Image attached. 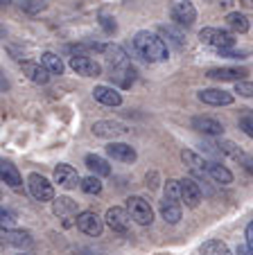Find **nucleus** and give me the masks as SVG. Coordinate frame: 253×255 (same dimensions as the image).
<instances>
[{"label":"nucleus","mask_w":253,"mask_h":255,"mask_svg":"<svg viewBox=\"0 0 253 255\" xmlns=\"http://www.w3.org/2000/svg\"><path fill=\"white\" fill-rule=\"evenodd\" d=\"M134 48L145 61L149 63H156V61H165L167 59V45L165 41L154 32H138L134 36Z\"/></svg>","instance_id":"f257e3e1"},{"label":"nucleus","mask_w":253,"mask_h":255,"mask_svg":"<svg viewBox=\"0 0 253 255\" xmlns=\"http://www.w3.org/2000/svg\"><path fill=\"white\" fill-rule=\"evenodd\" d=\"M199 41L208 48L217 50V52H226L235 45V39L231 32H224V29H217V27H204L199 32Z\"/></svg>","instance_id":"f03ea898"},{"label":"nucleus","mask_w":253,"mask_h":255,"mask_svg":"<svg viewBox=\"0 0 253 255\" xmlns=\"http://www.w3.org/2000/svg\"><path fill=\"white\" fill-rule=\"evenodd\" d=\"M27 188H29V194H32L36 201L45 203V201H54V185L50 183L45 176L41 174H29L27 176Z\"/></svg>","instance_id":"7ed1b4c3"},{"label":"nucleus","mask_w":253,"mask_h":255,"mask_svg":"<svg viewBox=\"0 0 253 255\" xmlns=\"http://www.w3.org/2000/svg\"><path fill=\"white\" fill-rule=\"evenodd\" d=\"M104 222H106V226H109L113 233L127 235V233H129V228H131V215H129V210H127V208L113 206V208H109V210H106Z\"/></svg>","instance_id":"20e7f679"},{"label":"nucleus","mask_w":253,"mask_h":255,"mask_svg":"<svg viewBox=\"0 0 253 255\" xmlns=\"http://www.w3.org/2000/svg\"><path fill=\"white\" fill-rule=\"evenodd\" d=\"M127 210H129L131 219L140 226H149L154 222V212H152V206L145 201L143 197H129L127 199Z\"/></svg>","instance_id":"39448f33"},{"label":"nucleus","mask_w":253,"mask_h":255,"mask_svg":"<svg viewBox=\"0 0 253 255\" xmlns=\"http://www.w3.org/2000/svg\"><path fill=\"white\" fill-rule=\"evenodd\" d=\"M170 14L179 25H186V27H190L197 20V9L190 0H170Z\"/></svg>","instance_id":"423d86ee"},{"label":"nucleus","mask_w":253,"mask_h":255,"mask_svg":"<svg viewBox=\"0 0 253 255\" xmlns=\"http://www.w3.org/2000/svg\"><path fill=\"white\" fill-rule=\"evenodd\" d=\"M75 224L81 233H86V235H91V237H100L102 231H104V222H102L100 217H97V212H93V210L79 212Z\"/></svg>","instance_id":"0eeeda50"},{"label":"nucleus","mask_w":253,"mask_h":255,"mask_svg":"<svg viewBox=\"0 0 253 255\" xmlns=\"http://www.w3.org/2000/svg\"><path fill=\"white\" fill-rule=\"evenodd\" d=\"M70 68L81 77H100L102 66L91 57H70Z\"/></svg>","instance_id":"6e6552de"},{"label":"nucleus","mask_w":253,"mask_h":255,"mask_svg":"<svg viewBox=\"0 0 253 255\" xmlns=\"http://www.w3.org/2000/svg\"><path fill=\"white\" fill-rule=\"evenodd\" d=\"M54 183H59L61 188L70 190V188H77V185H81V178L79 174H77V169L72 167V165H57L54 167Z\"/></svg>","instance_id":"1a4fd4ad"},{"label":"nucleus","mask_w":253,"mask_h":255,"mask_svg":"<svg viewBox=\"0 0 253 255\" xmlns=\"http://www.w3.org/2000/svg\"><path fill=\"white\" fill-rule=\"evenodd\" d=\"M91 131H93V135H97V138H118V135L129 133V129H127L124 125H120V122H111V120L93 122Z\"/></svg>","instance_id":"9d476101"},{"label":"nucleus","mask_w":253,"mask_h":255,"mask_svg":"<svg viewBox=\"0 0 253 255\" xmlns=\"http://www.w3.org/2000/svg\"><path fill=\"white\" fill-rule=\"evenodd\" d=\"M181 160L186 163L188 172H190L192 176H197V178L208 176V160H204L199 154H195V151H190V149H183Z\"/></svg>","instance_id":"9b49d317"},{"label":"nucleus","mask_w":253,"mask_h":255,"mask_svg":"<svg viewBox=\"0 0 253 255\" xmlns=\"http://www.w3.org/2000/svg\"><path fill=\"white\" fill-rule=\"evenodd\" d=\"M106 154H109V158L120 160V163H134L138 158L136 149L127 142H109L106 144Z\"/></svg>","instance_id":"f8f14e48"},{"label":"nucleus","mask_w":253,"mask_h":255,"mask_svg":"<svg viewBox=\"0 0 253 255\" xmlns=\"http://www.w3.org/2000/svg\"><path fill=\"white\" fill-rule=\"evenodd\" d=\"M192 129L199 131L204 135H222L224 133V125L215 118H208V116H197L192 118Z\"/></svg>","instance_id":"ddd939ff"},{"label":"nucleus","mask_w":253,"mask_h":255,"mask_svg":"<svg viewBox=\"0 0 253 255\" xmlns=\"http://www.w3.org/2000/svg\"><path fill=\"white\" fill-rule=\"evenodd\" d=\"M199 97L201 102H206V104L210 106H229L233 104V95L226 91H220V88H204V91H199Z\"/></svg>","instance_id":"4468645a"},{"label":"nucleus","mask_w":253,"mask_h":255,"mask_svg":"<svg viewBox=\"0 0 253 255\" xmlns=\"http://www.w3.org/2000/svg\"><path fill=\"white\" fill-rule=\"evenodd\" d=\"M247 70L244 68H213V70L206 72L208 79H215V82H242Z\"/></svg>","instance_id":"2eb2a0df"},{"label":"nucleus","mask_w":253,"mask_h":255,"mask_svg":"<svg viewBox=\"0 0 253 255\" xmlns=\"http://www.w3.org/2000/svg\"><path fill=\"white\" fill-rule=\"evenodd\" d=\"M20 68H23V72L29 77V82L41 84V86H45V84L50 82V72H48V68H45L43 63H36V61H23V63H20Z\"/></svg>","instance_id":"dca6fc26"},{"label":"nucleus","mask_w":253,"mask_h":255,"mask_svg":"<svg viewBox=\"0 0 253 255\" xmlns=\"http://www.w3.org/2000/svg\"><path fill=\"white\" fill-rule=\"evenodd\" d=\"M52 212L59 217V219H66V224H68V219H72V217H79L77 215V203L72 201L70 197H57L54 199Z\"/></svg>","instance_id":"f3484780"},{"label":"nucleus","mask_w":253,"mask_h":255,"mask_svg":"<svg viewBox=\"0 0 253 255\" xmlns=\"http://www.w3.org/2000/svg\"><path fill=\"white\" fill-rule=\"evenodd\" d=\"M93 97L104 106H120L122 104V95H120L113 86H95L93 88Z\"/></svg>","instance_id":"a211bd4d"},{"label":"nucleus","mask_w":253,"mask_h":255,"mask_svg":"<svg viewBox=\"0 0 253 255\" xmlns=\"http://www.w3.org/2000/svg\"><path fill=\"white\" fill-rule=\"evenodd\" d=\"M181 199L186 201V206H190V208L199 206L201 190H199V185H197L192 178H183V181H181Z\"/></svg>","instance_id":"6ab92c4d"},{"label":"nucleus","mask_w":253,"mask_h":255,"mask_svg":"<svg viewBox=\"0 0 253 255\" xmlns=\"http://www.w3.org/2000/svg\"><path fill=\"white\" fill-rule=\"evenodd\" d=\"M2 242L14 249H29L32 246V235L27 231H2Z\"/></svg>","instance_id":"aec40b11"},{"label":"nucleus","mask_w":253,"mask_h":255,"mask_svg":"<svg viewBox=\"0 0 253 255\" xmlns=\"http://www.w3.org/2000/svg\"><path fill=\"white\" fill-rule=\"evenodd\" d=\"M161 217L165 219V224H177L181 219V201L174 199H165L161 201Z\"/></svg>","instance_id":"412c9836"},{"label":"nucleus","mask_w":253,"mask_h":255,"mask_svg":"<svg viewBox=\"0 0 253 255\" xmlns=\"http://www.w3.org/2000/svg\"><path fill=\"white\" fill-rule=\"evenodd\" d=\"M208 178H213L215 183H222V185L233 183L231 169L224 167V165H220V163H215V160H208Z\"/></svg>","instance_id":"4be33fe9"},{"label":"nucleus","mask_w":253,"mask_h":255,"mask_svg":"<svg viewBox=\"0 0 253 255\" xmlns=\"http://www.w3.org/2000/svg\"><path fill=\"white\" fill-rule=\"evenodd\" d=\"M113 79L120 84L122 88H129L136 82V68L131 63H122V66L113 68Z\"/></svg>","instance_id":"5701e85b"},{"label":"nucleus","mask_w":253,"mask_h":255,"mask_svg":"<svg viewBox=\"0 0 253 255\" xmlns=\"http://www.w3.org/2000/svg\"><path fill=\"white\" fill-rule=\"evenodd\" d=\"M0 176H2V183H7L9 188H20V183H23L18 169H16L9 160H2V163H0Z\"/></svg>","instance_id":"b1692460"},{"label":"nucleus","mask_w":253,"mask_h":255,"mask_svg":"<svg viewBox=\"0 0 253 255\" xmlns=\"http://www.w3.org/2000/svg\"><path fill=\"white\" fill-rule=\"evenodd\" d=\"M86 167L91 169V174L93 176H109L111 174V165L106 163L102 156H97V154H88L86 156Z\"/></svg>","instance_id":"393cba45"},{"label":"nucleus","mask_w":253,"mask_h":255,"mask_svg":"<svg viewBox=\"0 0 253 255\" xmlns=\"http://www.w3.org/2000/svg\"><path fill=\"white\" fill-rule=\"evenodd\" d=\"M226 27L235 34H244V32H249V18L244 14H240V11H231L226 16Z\"/></svg>","instance_id":"a878e982"},{"label":"nucleus","mask_w":253,"mask_h":255,"mask_svg":"<svg viewBox=\"0 0 253 255\" xmlns=\"http://www.w3.org/2000/svg\"><path fill=\"white\" fill-rule=\"evenodd\" d=\"M102 54H104V59H106V61H109L113 68H118V66H122V63H127V59H124V50L120 48V45L106 43L104 50H102Z\"/></svg>","instance_id":"bb28decb"},{"label":"nucleus","mask_w":253,"mask_h":255,"mask_svg":"<svg viewBox=\"0 0 253 255\" xmlns=\"http://www.w3.org/2000/svg\"><path fill=\"white\" fill-rule=\"evenodd\" d=\"M41 63L48 68L50 75H61V72H63L61 57H59V54H54V52H43V57H41Z\"/></svg>","instance_id":"cd10ccee"},{"label":"nucleus","mask_w":253,"mask_h":255,"mask_svg":"<svg viewBox=\"0 0 253 255\" xmlns=\"http://www.w3.org/2000/svg\"><path fill=\"white\" fill-rule=\"evenodd\" d=\"M201 255H231L229 246L220 240H208L201 244Z\"/></svg>","instance_id":"c85d7f7f"},{"label":"nucleus","mask_w":253,"mask_h":255,"mask_svg":"<svg viewBox=\"0 0 253 255\" xmlns=\"http://www.w3.org/2000/svg\"><path fill=\"white\" fill-rule=\"evenodd\" d=\"M81 190L86 194H100L102 192V181H100V176H86V178H81V185H79Z\"/></svg>","instance_id":"c756f323"},{"label":"nucleus","mask_w":253,"mask_h":255,"mask_svg":"<svg viewBox=\"0 0 253 255\" xmlns=\"http://www.w3.org/2000/svg\"><path fill=\"white\" fill-rule=\"evenodd\" d=\"M217 147V151H220V154H226V156H231V158H242V149H240L238 144L235 142H231V140H224V142H220V144H215Z\"/></svg>","instance_id":"7c9ffc66"},{"label":"nucleus","mask_w":253,"mask_h":255,"mask_svg":"<svg viewBox=\"0 0 253 255\" xmlns=\"http://www.w3.org/2000/svg\"><path fill=\"white\" fill-rule=\"evenodd\" d=\"M163 192H165V199H174V201H183L181 199V181H167L165 183V190H163Z\"/></svg>","instance_id":"2f4dec72"},{"label":"nucleus","mask_w":253,"mask_h":255,"mask_svg":"<svg viewBox=\"0 0 253 255\" xmlns=\"http://www.w3.org/2000/svg\"><path fill=\"white\" fill-rule=\"evenodd\" d=\"M161 34H165L177 48H183V34L179 32V29H174L172 25H161Z\"/></svg>","instance_id":"473e14b6"},{"label":"nucleus","mask_w":253,"mask_h":255,"mask_svg":"<svg viewBox=\"0 0 253 255\" xmlns=\"http://www.w3.org/2000/svg\"><path fill=\"white\" fill-rule=\"evenodd\" d=\"M45 0H25L23 2V11H27V14H38V11L45 9Z\"/></svg>","instance_id":"72a5a7b5"},{"label":"nucleus","mask_w":253,"mask_h":255,"mask_svg":"<svg viewBox=\"0 0 253 255\" xmlns=\"http://www.w3.org/2000/svg\"><path fill=\"white\" fill-rule=\"evenodd\" d=\"M235 93H240L242 97H249V100H253V84L238 82V84H235Z\"/></svg>","instance_id":"f704fd0d"},{"label":"nucleus","mask_w":253,"mask_h":255,"mask_svg":"<svg viewBox=\"0 0 253 255\" xmlns=\"http://www.w3.org/2000/svg\"><path fill=\"white\" fill-rule=\"evenodd\" d=\"M0 219H2V231H11V226H14V215H11L9 210H5L2 208V212H0Z\"/></svg>","instance_id":"c9c22d12"},{"label":"nucleus","mask_w":253,"mask_h":255,"mask_svg":"<svg viewBox=\"0 0 253 255\" xmlns=\"http://www.w3.org/2000/svg\"><path fill=\"white\" fill-rule=\"evenodd\" d=\"M240 129H242L249 138H253V118H240Z\"/></svg>","instance_id":"e433bc0d"},{"label":"nucleus","mask_w":253,"mask_h":255,"mask_svg":"<svg viewBox=\"0 0 253 255\" xmlns=\"http://www.w3.org/2000/svg\"><path fill=\"white\" fill-rule=\"evenodd\" d=\"M244 235H247V246L253 251V222L247 226V233H244Z\"/></svg>","instance_id":"4c0bfd02"},{"label":"nucleus","mask_w":253,"mask_h":255,"mask_svg":"<svg viewBox=\"0 0 253 255\" xmlns=\"http://www.w3.org/2000/svg\"><path fill=\"white\" fill-rule=\"evenodd\" d=\"M240 160H242V163H244V169L253 174V158H251V156H242V158H240Z\"/></svg>","instance_id":"58836bf2"},{"label":"nucleus","mask_w":253,"mask_h":255,"mask_svg":"<svg viewBox=\"0 0 253 255\" xmlns=\"http://www.w3.org/2000/svg\"><path fill=\"white\" fill-rule=\"evenodd\" d=\"M238 255H253V251L249 249V246H240V249H238Z\"/></svg>","instance_id":"ea45409f"},{"label":"nucleus","mask_w":253,"mask_h":255,"mask_svg":"<svg viewBox=\"0 0 253 255\" xmlns=\"http://www.w3.org/2000/svg\"><path fill=\"white\" fill-rule=\"evenodd\" d=\"M217 5H220V7H224V9H226V7H231V5H233V0H217Z\"/></svg>","instance_id":"a19ab883"},{"label":"nucleus","mask_w":253,"mask_h":255,"mask_svg":"<svg viewBox=\"0 0 253 255\" xmlns=\"http://www.w3.org/2000/svg\"><path fill=\"white\" fill-rule=\"evenodd\" d=\"M244 7H249V9H253V0H240Z\"/></svg>","instance_id":"79ce46f5"},{"label":"nucleus","mask_w":253,"mask_h":255,"mask_svg":"<svg viewBox=\"0 0 253 255\" xmlns=\"http://www.w3.org/2000/svg\"><path fill=\"white\" fill-rule=\"evenodd\" d=\"M2 5H9V0H2Z\"/></svg>","instance_id":"37998d69"}]
</instances>
